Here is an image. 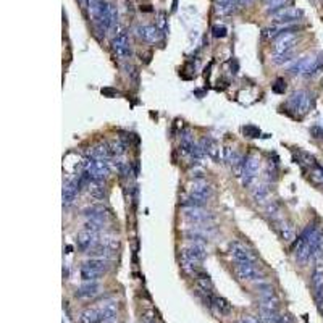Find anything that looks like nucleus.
Listing matches in <instances>:
<instances>
[{
    "instance_id": "f257e3e1",
    "label": "nucleus",
    "mask_w": 323,
    "mask_h": 323,
    "mask_svg": "<svg viewBox=\"0 0 323 323\" xmlns=\"http://www.w3.org/2000/svg\"><path fill=\"white\" fill-rule=\"evenodd\" d=\"M82 172H86L92 181H104L110 176V160L89 156L82 162Z\"/></svg>"
},
{
    "instance_id": "f03ea898",
    "label": "nucleus",
    "mask_w": 323,
    "mask_h": 323,
    "mask_svg": "<svg viewBox=\"0 0 323 323\" xmlns=\"http://www.w3.org/2000/svg\"><path fill=\"white\" fill-rule=\"evenodd\" d=\"M108 270V260L100 257H92L81 265V280L84 283L97 282Z\"/></svg>"
},
{
    "instance_id": "7ed1b4c3",
    "label": "nucleus",
    "mask_w": 323,
    "mask_h": 323,
    "mask_svg": "<svg viewBox=\"0 0 323 323\" xmlns=\"http://www.w3.org/2000/svg\"><path fill=\"white\" fill-rule=\"evenodd\" d=\"M288 105L291 107V110L296 112L298 115L300 116H304L307 115L308 112H310L312 108V97L310 94L307 92V90H296L291 97H290V100H288Z\"/></svg>"
},
{
    "instance_id": "20e7f679",
    "label": "nucleus",
    "mask_w": 323,
    "mask_h": 323,
    "mask_svg": "<svg viewBox=\"0 0 323 323\" xmlns=\"http://www.w3.org/2000/svg\"><path fill=\"white\" fill-rule=\"evenodd\" d=\"M260 172V157L257 154H250L249 157H246V166L244 173L241 176V182L244 188H250L257 180V174Z\"/></svg>"
},
{
    "instance_id": "39448f33",
    "label": "nucleus",
    "mask_w": 323,
    "mask_h": 323,
    "mask_svg": "<svg viewBox=\"0 0 323 323\" xmlns=\"http://www.w3.org/2000/svg\"><path fill=\"white\" fill-rule=\"evenodd\" d=\"M312 286H314V299L318 310L323 312V262L317 260L312 270Z\"/></svg>"
},
{
    "instance_id": "423d86ee",
    "label": "nucleus",
    "mask_w": 323,
    "mask_h": 323,
    "mask_svg": "<svg viewBox=\"0 0 323 323\" xmlns=\"http://www.w3.org/2000/svg\"><path fill=\"white\" fill-rule=\"evenodd\" d=\"M182 218L192 224H206L214 220V214L207 212L202 207H186L182 210Z\"/></svg>"
},
{
    "instance_id": "0eeeda50",
    "label": "nucleus",
    "mask_w": 323,
    "mask_h": 323,
    "mask_svg": "<svg viewBox=\"0 0 323 323\" xmlns=\"http://www.w3.org/2000/svg\"><path fill=\"white\" fill-rule=\"evenodd\" d=\"M112 48H114V54L120 60L130 58L131 57V44H130L128 32L122 31L120 34H116L114 40H112Z\"/></svg>"
},
{
    "instance_id": "6e6552de",
    "label": "nucleus",
    "mask_w": 323,
    "mask_h": 323,
    "mask_svg": "<svg viewBox=\"0 0 323 323\" xmlns=\"http://www.w3.org/2000/svg\"><path fill=\"white\" fill-rule=\"evenodd\" d=\"M100 238L97 231L92 230H88V228H82L78 234H76V244L82 252H89L90 249H94L97 244H99Z\"/></svg>"
},
{
    "instance_id": "1a4fd4ad",
    "label": "nucleus",
    "mask_w": 323,
    "mask_h": 323,
    "mask_svg": "<svg viewBox=\"0 0 323 323\" xmlns=\"http://www.w3.org/2000/svg\"><path fill=\"white\" fill-rule=\"evenodd\" d=\"M230 254L236 262H256L257 260V256L254 252L240 241L230 242Z\"/></svg>"
},
{
    "instance_id": "9d476101",
    "label": "nucleus",
    "mask_w": 323,
    "mask_h": 323,
    "mask_svg": "<svg viewBox=\"0 0 323 323\" xmlns=\"http://www.w3.org/2000/svg\"><path fill=\"white\" fill-rule=\"evenodd\" d=\"M302 10H298V8H292V6H284V8L278 10L276 13H273L272 18L275 21L276 24H291V23H296L300 18H302Z\"/></svg>"
},
{
    "instance_id": "9b49d317",
    "label": "nucleus",
    "mask_w": 323,
    "mask_h": 323,
    "mask_svg": "<svg viewBox=\"0 0 323 323\" xmlns=\"http://www.w3.org/2000/svg\"><path fill=\"white\" fill-rule=\"evenodd\" d=\"M234 272L240 280L242 282H257L258 280V270L256 266V262H236Z\"/></svg>"
},
{
    "instance_id": "f8f14e48",
    "label": "nucleus",
    "mask_w": 323,
    "mask_h": 323,
    "mask_svg": "<svg viewBox=\"0 0 323 323\" xmlns=\"http://www.w3.org/2000/svg\"><path fill=\"white\" fill-rule=\"evenodd\" d=\"M296 42H298L296 32H286V34H283V36L276 38L275 48H273V55H283L286 52H292Z\"/></svg>"
},
{
    "instance_id": "ddd939ff",
    "label": "nucleus",
    "mask_w": 323,
    "mask_h": 323,
    "mask_svg": "<svg viewBox=\"0 0 323 323\" xmlns=\"http://www.w3.org/2000/svg\"><path fill=\"white\" fill-rule=\"evenodd\" d=\"M81 189V182H80V176L73 178L72 181H68L65 186H63V194H62V199H63V206L70 207L72 204H74L76 198H78V192Z\"/></svg>"
},
{
    "instance_id": "4468645a",
    "label": "nucleus",
    "mask_w": 323,
    "mask_h": 323,
    "mask_svg": "<svg viewBox=\"0 0 323 323\" xmlns=\"http://www.w3.org/2000/svg\"><path fill=\"white\" fill-rule=\"evenodd\" d=\"M181 254L182 256H186L189 257L191 260L194 262H204L206 260V257H207V249H206V246H204V242H189L184 249L181 250Z\"/></svg>"
},
{
    "instance_id": "2eb2a0df",
    "label": "nucleus",
    "mask_w": 323,
    "mask_h": 323,
    "mask_svg": "<svg viewBox=\"0 0 323 323\" xmlns=\"http://www.w3.org/2000/svg\"><path fill=\"white\" fill-rule=\"evenodd\" d=\"M136 34L139 39H142L146 42H150V44H156L162 39L164 34L160 32V30L157 26L154 24H142V26H138L136 28Z\"/></svg>"
},
{
    "instance_id": "dca6fc26",
    "label": "nucleus",
    "mask_w": 323,
    "mask_h": 323,
    "mask_svg": "<svg viewBox=\"0 0 323 323\" xmlns=\"http://www.w3.org/2000/svg\"><path fill=\"white\" fill-rule=\"evenodd\" d=\"M189 196H194V198H198L200 200H210L214 196V188L208 184L207 181L204 180H199V181H194V184L191 188V192Z\"/></svg>"
},
{
    "instance_id": "f3484780",
    "label": "nucleus",
    "mask_w": 323,
    "mask_h": 323,
    "mask_svg": "<svg viewBox=\"0 0 323 323\" xmlns=\"http://www.w3.org/2000/svg\"><path fill=\"white\" fill-rule=\"evenodd\" d=\"M273 224H275L276 233L280 234V238H282L283 241L291 242V241L296 240V228L292 226L291 222L280 218V220H276V222H273Z\"/></svg>"
},
{
    "instance_id": "a211bd4d",
    "label": "nucleus",
    "mask_w": 323,
    "mask_h": 323,
    "mask_svg": "<svg viewBox=\"0 0 323 323\" xmlns=\"http://www.w3.org/2000/svg\"><path fill=\"white\" fill-rule=\"evenodd\" d=\"M99 307V312H100V317H102V323H110V322H115L116 320V315H118V304L115 300H105L102 302Z\"/></svg>"
},
{
    "instance_id": "6ab92c4d",
    "label": "nucleus",
    "mask_w": 323,
    "mask_h": 323,
    "mask_svg": "<svg viewBox=\"0 0 323 323\" xmlns=\"http://www.w3.org/2000/svg\"><path fill=\"white\" fill-rule=\"evenodd\" d=\"M100 292V286L97 282H88L76 290V298L80 299H92Z\"/></svg>"
},
{
    "instance_id": "aec40b11",
    "label": "nucleus",
    "mask_w": 323,
    "mask_h": 323,
    "mask_svg": "<svg viewBox=\"0 0 323 323\" xmlns=\"http://www.w3.org/2000/svg\"><path fill=\"white\" fill-rule=\"evenodd\" d=\"M199 146L202 147V150L206 156H208L212 160H218V154H220V149H218V146H216V142L214 141V139H210V138H204L200 139V142Z\"/></svg>"
},
{
    "instance_id": "412c9836",
    "label": "nucleus",
    "mask_w": 323,
    "mask_h": 323,
    "mask_svg": "<svg viewBox=\"0 0 323 323\" xmlns=\"http://www.w3.org/2000/svg\"><path fill=\"white\" fill-rule=\"evenodd\" d=\"M80 323H102L99 307H88L80 314Z\"/></svg>"
},
{
    "instance_id": "4be33fe9",
    "label": "nucleus",
    "mask_w": 323,
    "mask_h": 323,
    "mask_svg": "<svg viewBox=\"0 0 323 323\" xmlns=\"http://www.w3.org/2000/svg\"><path fill=\"white\" fill-rule=\"evenodd\" d=\"M252 199H254L257 204H265L266 200L270 199V188L265 182H260L257 184L254 189H252Z\"/></svg>"
},
{
    "instance_id": "5701e85b",
    "label": "nucleus",
    "mask_w": 323,
    "mask_h": 323,
    "mask_svg": "<svg viewBox=\"0 0 323 323\" xmlns=\"http://www.w3.org/2000/svg\"><path fill=\"white\" fill-rule=\"evenodd\" d=\"M212 306H214V308L220 315H230L231 314V304L224 298L214 296L212 298Z\"/></svg>"
},
{
    "instance_id": "b1692460",
    "label": "nucleus",
    "mask_w": 323,
    "mask_h": 323,
    "mask_svg": "<svg viewBox=\"0 0 323 323\" xmlns=\"http://www.w3.org/2000/svg\"><path fill=\"white\" fill-rule=\"evenodd\" d=\"M196 283H198V286L200 288L202 292L212 294V291H214V283H212V280H210L208 275H206V273H198V275H196Z\"/></svg>"
},
{
    "instance_id": "393cba45",
    "label": "nucleus",
    "mask_w": 323,
    "mask_h": 323,
    "mask_svg": "<svg viewBox=\"0 0 323 323\" xmlns=\"http://www.w3.org/2000/svg\"><path fill=\"white\" fill-rule=\"evenodd\" d=\"M290 2H291V0H265L266 13L273 15V13H276L278 10H282V8H284V6H288V4H290Z\"/></svg>"
},
{
    "instance_id": "a878e982",
    "label": "nucleus",
    "mask_w": 323,
    "mask_h": 323,
    "mask_svg": "<svg viewBox=\"0 0 323 323\" xmlns=\"http://www.w3.org/2000/svg\"><path fill=\"white\" fill-rule=\"evenodd\" d=\"M108 147H110L112 156H115V157H120V156H123V154L126 152V146L120 141V139H115V141H112L108 144Z\"/></svg>"
},
{
    "instance_id": "bb28decb",
    "label": "nucleus",
    "mask_w": 323,
    "mask_h": 323,
    "mask_svg": "<svg viewBox=\"0 0 323 323\" xmlns=\"http://www.w3.org/2000/svg\"><path fill=\"white\" fill-rule=\"evenodd\" d=\"M158 30H160V32L164 34V36H166L168 34V21H166V15L164 12L162 13H158V20H157V24H156Z\"/></svg>"
},
{
    "instance_id": "cd10ccee",
    "label": "nucleus",
    "mask_w": 323,
    "mask_h": 323,
    "mask_svg": "<svg viewBox=\"0 0 323 323\" xmlns=\"http://www.w3.org/2000/svg\"><path fill=\"white\" fill-rule=\"evenodd\" d=\"M310 178H312L315 182H318V184H323V166H318V165L312 166V170H310Z\"/></svg>"
},
{
    "instance_id": "c85d7f7f",
    "label": "nucleus",
    "mask_w": 323,
    "mask_h": 323,
    "mask_svg": "<svg viewBox=\"0 0 323 323\" xmlns=\"http://www.w3.org/2000/svg\"><path fill=\"white\" fill-rule=\"evenodd\" d=\"M265 212H266V215H268V216H272L273 222L280 220V218H278V215H280V207L276 206L275 202H268V206H266Z\"/></svg>"
},
{
    "instance_id": "c756f323",
    "label": "nucleus",
    "mask_w": 323,
    "mask_h": 323,
    "mask_svg": "<svg viewBox=\"0 0 323 323\" xmlns=\"http://www.w3.org/2000/svg\"><path fill=\"white\" fill-rule=\"evenodd\" d=\"M291 57H292V52H286L283 55H273V62H275L276 65H284V63L292 60Z\"/></svg>"
},
{
    "instance_id": "7c9ffc66",
    "label": "nucleus",
    "mask_w": 323,
    "mask_h": 323,
    "mask_svg": "<svg viewBox=\"0 0 323 323\" xmlns=\"http://www.w3.org/2000/svg\"><path fill=\"white\" fill-rule=\"evenodd\" d=\"M238 323H265L262 317H254V315H242Z\"/></svg>"
},
{
    "instance_id": "2f4dec72",
    "label": "nucleus",
    "mask_w": 323,
    "mask_h": 323,
    "mask_svg": "<svg viewBox=\"0 0 323 323\" xmlns=\"http://www.w3.org/2000/svg\"><path fill=\"white\" fill-rule=\"evenodd\" d=\"M212 32H214V38H224L228 31H226V28H224L223 24H216V26H214Z\"/></svg>"
},
{
    "instance_id": "473e14b6",
    "label": "nucleus",
    "mask_w": 323,
    "mask_h": 323,
    "mask_svg": "<svg viewBox=\"0 0 323 323\" xmlns=\"http://www.w3.org/2000/svg\"><path fill=\"white\" fill-rule=\"evenodd\" d=\"M234 149L233 147H230V146H226V147H223V158H224V162L226 164H230V160H231V157L234 156Z\"/></svg>"
},
{
    "instance_id": "72a5a7b5",
    "label": "nucleus",
    "mask_w": 323,
    "mask_h": 323,
    "mask_svg": "<svg viewBox=\"0 0 323 323\" xmlns=\"http://www.w3.org/2000/svg\"><path fill=\"white\" fill-rule=\"evenodd\" d=\"M244 132H248L249 138H258V134H260V131H258L257 128H254V126H246Z\"/></svg>"
},
{
    "instance_id": "f704fd0d",
    "label": "nucleus",
    "mask_w": 323,
    "mask_h": 323,
    "mask_svg": "<svg viewBox=\"0 0 323 323\" xmlns=\"http://www.w3.org/2000/svg\"><path fill=\"white\" fill-rule=\"evenodd\" d=\"M276 323H292V320H291L290 315H283V314H280V315H278V318H276Z\"/></svg>"
},
{
    "instance_id": "c9c22d12",
    "label": "nucleus",
    "mask_w": 323,
    "mask_h": 323,
    "mask_svg": "<svg viewBox=\"0 0 323 323\" xmlns=\"http://www.w3.org/2000/svg\"><path fill=\"white\" fill-rule=\"evenodd\" d=\"M310 131H312L314 138H318V139H322V138H323V130L317 128V126H315V128H312Z\"/></svg>"
},
{
    "instance_id": "e433bc0d",
    "label": "nucleus",
    "mask_w": 323,
    "mask_h": 323,
    "mask_svg": "<svg viewBox=\"0 0 323 323\" xmlns=\"http://www.w3.org/2000/svg\"><path fill=\"white\" fill-rule=\"evenodd\" d=\"M78 2H80V5L82 6V8H88V6H89V0H78Z\"/></svg>"
},
{
    "instance_id": "4c0bfd02",
    "label": "nucleus",
    "mask_w": 323,
    "mask_h": 323,
    "mask_svg": "<svg viewBox=\"0 0 323 323\" xmlns=\"http://www.w3.org/2000/svg\"><path fill=\"white\" fill-rule=\"evenodd\" d=\"M250 0H241V4H249Z\"/></svg>"
},
{
    "instance_id": "58836bf2",
    "label": "nucleus",
    "mask_w": 323,
    "mask_h": 323,
    "mask_svg": "<svg viewBox=\"0 0 323 323\" xmlns=\"http://www.w3.org/2000/svg\"><path fill=\"white\" fill-rule=\"evenodd\" d=\"M146 323H154V322H149V320H147V322H146Z\"/></svg>"
}]
</instances>
